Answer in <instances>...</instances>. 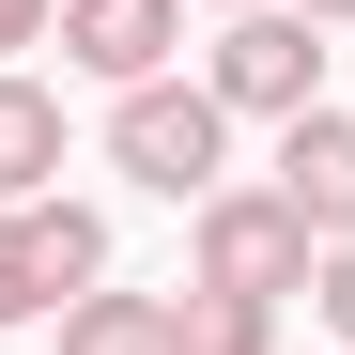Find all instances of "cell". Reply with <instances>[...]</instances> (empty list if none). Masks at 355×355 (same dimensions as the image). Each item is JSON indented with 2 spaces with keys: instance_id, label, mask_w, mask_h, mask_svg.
Instances as JSON below:
<instances>
[{
  "instance_id": "cell-9",
  "label": "cell",
  "mask_w": 355,
  "mask_h": 355,
  "mask_svg": "<svg viewBox=\"0 0 355 355\" xmlns=\"http://www.w3.org/2000/svg\"><path fill=\"white\" fill-rule=\"evenodd\" d=\"M186 355H278V309H232V293H186Z\"/></svg>"
},
{
  "instance_id": "cell-4",
  "label": "cell",
  "mask_w": 355,
  "mask_h": 355,
  "mask_svg": "<svg viewBox=\"0 0 355 355\" xmlns=\"http://www.w3.org/2000/svg\"><path fill=\"white\" fill-rule=\"evenodd\" d=\"M108 293V216L93 201H0V324H62Z\"/></svg>"
},
{
  "instance_id": "cell-13",
  "label": "cell",
  "mask_w": 355,
  "mask_h": 355,
  "mask_svg": "<svg viewBox=\"0 0 355 355\" xmlns=\"http://www.w3.org/2000/svg\"><path fill=\"white\" fill-rule=\"evenodd\" d=\"M201 16H248V0H201Z\"/></svg>"
},
{
  "instance_id": "cell-7",
  "label": "cell",
  "mask_w": 355,
  "mask_h": 355,
  "mask_svg": "<svg viewBox=\"0 0 355 355\" xmlns=\"http://www.w3.org/2000/svg\"><path fill=\"white\" fill-rule=\"evenodd\" d=\"M0 201H62V93L0 62Z\"/></svg>"
},
{
  "instance_id": "cell-1",
  "label": "cell",
  "mask_w": 355,
  "mask_h": 355,
  "mask_svg": "<svg viewBox=\"0 0 355 355\" xmlns=\"http://www.w3.org/2000/svg\"><path fill=\"white\" fill-rule=\"evenodd\" d=\"M108 170H124L139 201H216L232 186V108L201 93V78H139V93H108Z\"/></svg>"
},
{
  "instance_id": "cell-5",
  "label": "cell",
  "mask_w": 355,
  "mask_h": 355,
  "mask_svg": "<svg viewBox=\"0 0 355 355\" xmlns=\"http://www.w3.org/2000/svg\"><path fill=\"white\" fill-rule=\"evenodd\" d=\"M62 46L78 78H108V93H139V78H170V46H186V0H62Z\"/></svg>"
},
{
  "instance_id": "cell-6",
  "label": "cell",
  "mask_w": 355,
  "mask_h": 355,
  "mask_svg": "<svg viewBox=\"0 0 355 355\" xmlns=\"http://www.w3.org/2000/svg\"><path fill=\"white\" fill-rule=\"evenodd\" d=\"M263 186H278L293 216H309V248H355V108H293Z\"/></svg>"
},
{
  "instance_id": "cell-2",
  "label": "cell",
  "mask_w": 355,
  "mask_h": 355,
  "mask_svg": "<svg viewBox=\"0 0 355 355\" xmlns=\"http://www.w3.org/2000/svg\"><path fill=\"white\" fill-rule=\"evenodd\" d=\"M309 216H293L278 186H216L201 216H186V293H232V309H293L309 293Z\"/></svg>"
},
{
  "instance_id": "cell-3",
  "label": "cell",
  "mask_w": 355,
  "mask_h": 355,
  "mask_svg": "<svg viewBox=\"0 0 355 355\" xmlns=\"http://www.w3.org/2000/svg\"><path fill=\"white\" fill-rule=\"evenodd\" d=\"M201 93L232 108V124H293V108H324V31L293 16V0H248V16H216Z\"/></svg>"
},
{
  "instance_id": "cell-11",
  "label": "cell",
  "mask_w": 355,
  "mask_h": 355,
  "mask_svg": "<svg viewBox=\"0 0 355 355\" xmlns=\"http://www.w3.org/2000/svg\"><path fill=\"white\" fill-rule=\"evenodd\" d=\"M62 31V0H0V62H16V46H46Z\"/></svg>"
},
{
  "instance_id": "cell-10",
  "label": "cell",
  "mask_w": 355,
  "mask_h": 355,
  "mask_svg": "<svg viewBox=\"0 0 355 355\" xmlns=\"http://www.w3.org/2000/svg\"><path fill=\"white\" fill-rule=\"evenodd\" d=\"M309 309H324V324H340V355H355V248H324V263H309Z\"/></svg>"
},
{
  "instance_id": "cell-8",
  "label": "cell",
  "mask_w": 355,
  "mask_h": 355,
  "mask_svg": "<svg viewBox=\"0 0 355 355\" xmlns=\"http://www.w3.org/2000/svg\"><path fill=\"white\" fill-rule=\"evenodd\" d=\"M62 355H186V293H78L62 309Z\"/></svg>"
},
{
  "instance_id": "cell-12",
  "label": "cell",
  "mask_w": 355,
  "mask_h": 355,
  "mask_svg": "<svg viewBox=\"0 0 355 355\" xmlns=\"http://www.w3.org/2000/svg\"><path fill=\"white\" fill-rule=\"evenodd\" d=\"M293 16H309V31H355V0H293Z\"/></svg>"
}]
</instances>
